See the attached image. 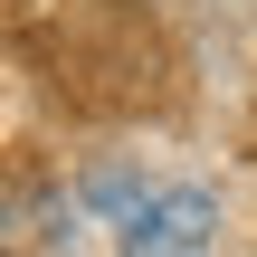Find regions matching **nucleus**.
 <instances>
[{"label": "nucleus", "mask_w": 257, "mask_h": 257, "mask_svg": "<svg viewBox=\"0 0 257 257\" xmlns=\"http://www.w3.org/2000/svg\"><path fill=\"white\" fill-rule=\"evenodd\" d=\"M219 238V200L210 191H153L124 219V257H210Z\"/></svg>", "instance_id": "f257e3e1"}]
</instances>
